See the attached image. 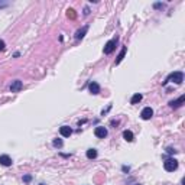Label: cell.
Listing matches in <instances>:
<instances>
[{
    "label": "cell",
    "mask_w": 185,
    "mask_h": 185,
    "mask_svg": "<svg viewBox=\"0 0 185 185\" xmlns=\"http://www.w3.org/2000/svg\"><path fill=\"white\" fill-rule=\"evenodd\" d=\"M184 81V74L181 71H176V72H172L171 75L166 78V81L163 84H168V82H175V84H181Z\"/></svg>",
    "instance_id": "cell-1"
},
{
    "label": "cell",
    "mask_w": 185,
    "mask_h": 185,
    "mask_svg": "<svg viewBox=\"0 0 185 185\" xmlns=\"http://www.w3.org/2000/svg\"><path fill=\"white\" fill-rule=\"evenodd\" d=\"M163 168H165V171L168 172H174L178 169V161L176 159H174V158H171V159H166L165 162H163Z\"/></svg>",
    "instance_id": "cell-2"
},
{
    "label": "cell",
    "mask_w": 185,
    "mask_h": 185,
    "mask_svg": "<svg viewBox=\"0 0 185 185\" xmlns=\"http://www.w3.org/2000/svg\"><path fill=\"white\" fill-rule=\"evenodd\" d=\"M116 42H117V39H111V41H109V42L106 43V46H104V54H111L116 49Z\"/></svg>",
    "instance_id": "cell-3"
},
{
    "label": "cell",
    "mask_w": 185,
    "mask_h": 185,
    "mask_svg": "<svg viewBox=\"0 0 185 185\" xmlns=\"http://www.w3.org/2000/svg\"><path fill=\"white\" fill-rule=\"evenodd\" d=\"M152 116H153V110L151 109V107H145V109L142 110V113H140V117H142L143 120H149Z\"/></svg>",
    "instance_id": "cell-4"
},
{
    "label": "cell",
    "mask_w": 185,
    "mask_h": 185,
    "mask_svg": "<svg viewBox=\"0 0 185 185\" xmlns=\"http://www.w3.org/2000/svg\"><path fill=\"white\" fill-rule=\"evenodd\" d=\"M185 101V95H181L178 100H172V101H169V106H171L172 109H178V107H181V106L184 104Z\"/></svg>",
    "instance_id": "cell-5"
},
{
    "label": "cell",
    "mask_w": 185,
    "mask_h": 185,
    "mask_svg": "<svg viewBox=\"0 0 185 185\" xmlns=\"http://www.w3.org/2000/svg\"><path fill=\"white\" fill-rule=\"evenodd\" d=\"M94 135L97 138H106L107 136V129L103 127V126H99V127H95Z\"/></svg>",
    "instance_id": "cell-6"
},
{
    "label": "cell",
    "mask_w": 185,
    "mask_h": 185,
    "mask_svg": "<svg viewBox=\"0 0 185 185\" xmlns=\"http://www.w3.org/2000/svg\"><path fill=\"white\" fill-rule=\"evenodd\" d=\"M22 87H23V84H22V81L16 80L12 82V86H10V91L12 93H18L19 90H22Z\"/></svg>",
    "instance_id": "cell-7"
},
{
    "label": "cell",
    "mask_w": 185,
    "mask_h": 185,
    "mask_svg": "<svg viewBox=\"0 0 185 185\" xmlns=\"http://www.w3.org/2000/svg\"><path fill=\"white\" fill-rule=\"evenodd\" d=\"M0 165L10 166L12 165V158H10L9 155H0Z\"/></svg>",
    "instance_id": "cell-8"
},
{
    "label": "cell",
    "mask_w": 185,
    "mask_h": 185,
    "mask_svg": "<svg viewBox=\"0 0 185 185\" xmlns=\"http://www.w3.org/2000/svg\"><path fill=\"white\" fill-rule=\"evenodd\" d=\"M59 133H61L64 138H70L72 135V129L70 127V126H62V127L59 129Z\"/></svg>",
    "instance_id": "cell-9"
},
{
    "label": "cell",
    "mask_w": 185,
    "mask_h": 185,
    "mask_svg": "<svg viewBox=\"0 0 185 185\" xmlns=\"http://www.w3.org/2000/svg\"><path fill=\"white\" fill-rule=\"evenodd\" d=\"M88 88H90V91L93 93V94H99L100 93V86L97 84V82H90V86H88Z\"/></svg>",
    "instance_id": "cell-10"
},
{
    "label": "cell",
    "mask_w": 185,
    "mask_h": 185,
    "mask_svg": "<svg viewBox=\"0 0 185 185\" xmlns=\"http://www.w3.org/2000/svg\"><path fill=\"white\" fill-rule=\"evenodd\" d=\"M87 30H88V26H84V28H82V29H80V30H77V33H75V38H77V39H82V38H84V36H86Z\"/></svg>",
    "instance_id": "cell-11"
},
{
    "label": "cell",
    "mask_w": 185,
    "mask_h": 185,
    "mask_svg": "<svg viewBox=\"0 0 185 185\" xmlns=\"http://www.w3.org/2000/svg\"><path fill=\"white\" fill-rule=\"evenodd\" d=\"M126 46L124 48H122V51H120V54H119V57H117V59H116V64H120V62L123 61V58H124V55H126Z\"/></svg>",
    "instance_id": "cell-12"
},
{
    "label": "cell",
    "mask_w": 185,
    "mask_h": 185,
    "mask_svg": "<svg viewBox=\"0 0 185 185\" xmlns=\"http://www.w3.org/2000/svg\"><path fill=\"white\" fill-rule=\"evenodd\" d=\"M123 138H124V140L132 142V140H133V133L130 132V130H124V132H123Z\"/></svg>",
    "instance_id": "cell-13"
},
{
    "label": "cell",
    "mask_w": 185,
    "mask_h": 185,
    "mask_svg": "<svg viewBox=\"0 0 185 185\" xmlns=\"http://www.w3.org/2000/svg\"><path fill=\"white\" fill-rule=\"evenodd\" d=\"M87 158H88V159L97 158V151H95V149H88V151H87Z\"/></svg>",
    "instance_id": "cell-14"
},
{
    "label": "cell",
    "mask_w": 185,
    "mask_h": 185,
    "mask_svg": "<svg viewBox=\"0 0 185 185\" xmlns=\"http://www.w3.org/2000/svg\"><path fill=\"white\" fill-rule=\"evenodd\" d=\"M140 100H142V94H135L132 97V100H130V103H132V104H136V103H139V101H140Z\"/></svg>",
    "instance_id": "cell-15"
},
{
    "label": "cell",
    "mask_w": 185,
    "mask_h": 185,
    "mask_svg": "<svg viewBox=\"0 0 185 185\" xmlns=\"http://www.w3.org/2000/svg\"><path fill=\"white\" fill-rule=\"evenodd\" d=\"M52 145H54L55 147H62V145H64V143H62L61 139H55V140L52 142Z\"/></svg>",
    "instance_id": "cell-16"
},
{
    "label": "cell",
    "mask_w": 185,
    "mask_h": 185,
    "mask_svg": "<svg viewBox=\"0 0 185 185\" xmlns=\"http://www.w3.org/2000/svg\"><path fill=\"white\" fill-rule=\"evenodd\" d=\"M66 12H68V18H71V19H75V12H74V9H68L66 10Z\"/></svg>",
    "instance_id": "cell-17"
},
{
    "label": "cell",
    "mask_w": 185,
    "mask_h": 185,
    "mask_svg": "<svg viewBox=\"0 0 185 185\" xmlns=\"http://www.w3.org/2000/svg\"><path fill=\"white\" fill-rule=\"evenodd\" d=\"M5 41H2V39H0V51H3V49H5Z\"/></svg>",
    "instance_id": "cell-18"
},
{
    "label": "cell",
    "mask_w": 185,
    "mask_h": 185,
    "mask_svg": "<svg viewBox=\"0 0 185 185\" xmlns=\"http://www.w3.org/2000/svg\"><path fill=\"white\" fill-rule=\"evenodd\" d=\"M30 179H32V178H30V175H26V176H25V178H23V181H25V182H29V181H30Z\"/></svg>",
    "instance_id": "cell-19"
},
{
    "label": "cell",
    "mask_w": 185,
    "mask_h": 185,
    "mask_svg": "<svg viewBox=\"0 0 185 185\" xmlns=\"http://www.w3.org/2000/svg\"><path fill=\"white\" fill-rule=\"evenodd\" d=\"M168 153H176V151L172 149V147H168Z\"/></svg>",
    "instance_id": "cell-20"
},
{
    "label": "cell",
    "mask_w": 185,
    "mask_h": 185,
    "mask_svg": "<svg viewBox=\"0 0 185 185\" xmlns=\"http://www.w3.org/2000/svg\"><path fill=\"white\" fill-rule=\"evenodd\" d=\"M88 13H90V9H88V7H86V9H84V14H86V16H87V14H88Z\"/></svg>",
    "instance_id": "cell-21"
},
{
    "label": "cell",
    "mask_w": 185,
    "mask_h": 185,
    "mask_svg": "<svg viewBox=\"0 0 185 185\" xmlns=\"http://www.w3.org/2000/svg\"><path fill=\"white\" fill-rule=\"evenodd\" d=\"M135 185H140V184H135Z\"/></svg>",
    "instance_id": "cell-22"
}]
</instances>
